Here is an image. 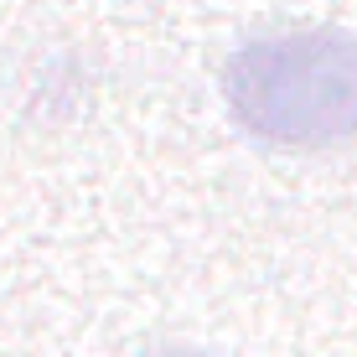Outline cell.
I'll return each instance as SVG.
<instances>
[{
	"label": "cell",
	"instance_id": "obj_1",
	"mask_svg": "<svg viewBox=\"0 0 357 357\" xmlns=\"http://www.w3.org/2000/svg\"><path fill=\"white\" fill-rule=\"evenodd\" d=\"M228 114L290 151H326L357 135V36L295 26L254 36L223 68Z\"/></svg>",
	"mask_w": 357,
	"mask_h": 357
},
{
	"label": "cell",
	"instance_id": "obj_2",
	"mask_svg": "<svg viewBox=\"0 0 357 357\" xmlns=\"http://www.w3.org/2000/svg\"><path fill=\"white\" fill-rule=\"evenodd\" d=\"M155 357H207V352H187V347H171V352H155Z\"/></svg>",
	"mask_w": 357,
	"mask_h": 357
}]
</instances>
